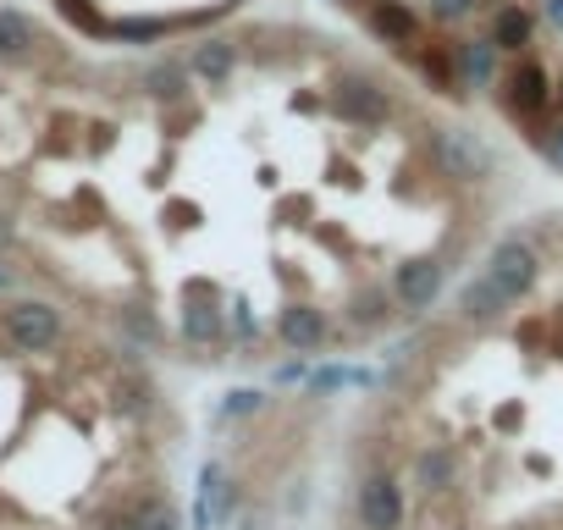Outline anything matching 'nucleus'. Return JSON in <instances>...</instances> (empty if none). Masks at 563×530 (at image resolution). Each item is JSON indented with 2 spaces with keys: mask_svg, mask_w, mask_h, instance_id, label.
Wrapping results in <instances>:
<instances>
[{
  "mask_svg": "<svg viewBox=\"0 0 563 530\" xmlns=\"http://www.w3.org/2000/svg\"><path fill=\"white\" fill-rule=\"evenodd\" d=\"M530 34H536V18L519 7V0L492 18V45H497V51H519V45H530Z\"/></svg>",
  "mask_w": 563,
  "mask_h": 530,
  "instance_id": "nucleus-3",
  "label": "nucleus"
},
{
  "mask_svg": "<svg viewBox=\"0 0 563 530\" xmlns=\"http://www.w3.org/2000/svg\"><path fill=\"white\" fill-rule=\"evenodd\" d=\"M34 45H40L34 18H29V12H18V7H0V56H7V62H29V56H34Z\"/></svg>",
  "mask_w": 563,
  "mask_h": 530,
  "instance_id": "nucleus-2",
  "label": "nucleus"
},
{
  "mask_svg": "<svg viewBox=\"0 0 563 530\" xmlns=\"http://www.w3.org/2000/svg\"><path fill=\"white\" fill-rule=\"evenodd\" d=\"M194 73L210 78V84H221V78L232 73V45H221V40H216V45H199V51H194Z\"/></svg>",
  "mask_w": 563,
  "mask_h": 530,
  "instance_id": "nucleus-4",
  "label": "nucleus"
},
{
  "mask_svg": "<svg viewBox=\"0 0 563 530\" xmlns=\"http://www.w3.org/2000/svg\"><path fill=\"white\" fill-rule=\"evenodd\" d=\"M0 327H7V338L29 354H45L62 343V310L56 305H40V299H18L0 310Z\"/></svg>",
  "mask_w": 563,
  "mask_h": 530,
  "instance_id": "nucleus-1",
  "label": "nucleus"
},
{
  "mask_svg": "<svg viewBox=\"0 0 563 530\" xmlns=\"http://www.w3.org/2000/svg\"><path fill=\"white\" fill-rule=\"evenodd\" d=\"M470 12H475V0H431V18H442V23H459Z\"/></svg>",
  "mask_w": 563,
  "mask_h": 530,
  "instance_id": "nucleus-5",
  "label": "nucleus"
}]
</instances>
